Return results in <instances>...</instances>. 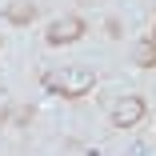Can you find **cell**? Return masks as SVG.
I'll list each match as a JSON object with an SVG mask.
<instances>
[{"mask_svg":"<svg viewBox=\"0 0 156 156\" xmlns=\"http://www.w3.org/2000/svg\"><path fill=\"white\" fill-rule=\"evenodd\" d=\"M12 120H16V124H28V120H32V108H16Z\"/></svg>","mask_w":156,"mask_h":156,"instance_id":"8992f818","label":"cell"},{"mask_svg":"<svg viewBox=\"0 0 156 156\" xmlns=\"http://www.w3.org/2000/svg\"><path fill=\"white\" fill-rule=\"evenodd\" d=\"M112 128H136V124L144 120V96H136V92H128V96H120L108 112Z\"/></svg>","mask_w":156,"mask_h":156,"instance_id":"7a4b0ae2","label":"cell"},{"mask_svg":"<svg viewBox=\"0 0 156 156\" xmlns=\"http://www.w3.org/2000/svg\"><path fill=\"white\" fill-rule=\"evenodd\" d=\"M4 16H8V24H32L36 20V4L32 0H8Z\"/></svg>","mask_w":156,"mask_h":156,"instance_id":"277c9868","label":"cell"},{"mask_svg":"<svg viewBox=\"0 0 156 156\" xmlns=\"http://www.w3.org/2000/svg\"><path fill=\"white\" fill-rule=\"evenodd\" d=\"M132 64H136V68H156V44H152L148 36L132 48Z\"/></svg>","mask_w":156,"mask_h":156,"instance_id":"5b68a950","label":"cell"},{"mask_svg":"<svg viewBox=\"0 0 156 156\" xmlns=\"http://www.w3.org/2000/svg\"><path fill=\"white\" fill-rule=\"evenodd\" d=\"M44 88L52 96H64V100H80L96 88V72L92 68H56V72H44Z\"/></svg>","mask_w":156,"mask_h":156,"instance_id":"6da1fadb","label":"cell"},{"mask_svg":"<svg viewBox=\"0 0 156 156\" xmlns=\"http://www.w3.org/2000/svg\"><path fill=\"white\" fill-rule=\"evenodd\" d=\"M80 36H84V20H80V16H60V20L48 24V32H44V40H48L52 48H60V44H76Z\"/></svg>","mask_w":156,"mask_h":156,"instance_id":"3957f363","label":"cell"},{"mask_svg":"<svg viewBox=\"0 0 156 156\" xmlns=\"http://www.w3.org/2000/svg\"><path fill=\"white\" fill-rule=\"evenodd\" d=\"M148 40H152V44H156V28H152V36H148Z\"/></svg>","mask_w":156,"mask_h":156,"instance_id":"52a82bcc","label":"cell"}]
</instances>
